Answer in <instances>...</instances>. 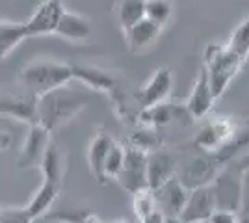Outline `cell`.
I'll return each mask as SVG.
<instances>
[{"instance_id":"6da1fadb","label":"cell","mask_w":249,"mask_h":223,"mask_svg":"<svg viewBox=\"0 0 249 223\" xmlns=\"http://www.w3.org/2000/svg\"><path fill=\"white\" fill-rule=\"evenodd\" d=\"M73 80V65L56 60H36L26 64L19 73L22 89L34 97H43Z\"/></svg>"},{"instance_id":"7a4b0ae2","label":"cell","mask_w":249,"mask_h":223,"mask_svg":"<svg viewBox=\"0 0 249 223\" xmlns=\"http://www.w3.org/2000/svg\"><path fill=\"white\" fill-rule=\"evenodd\" d=\"M88 106L86 97L69 91L67 86L58 87L51 93L37 99V125L47 130H56L58 127L71 121L74 116L80 114V110Z\"/></svg>"},{"instance_id":"3957f363","label":"cell","mask_w":249,"mask_h":223,"mask_svg":"<svg viewBox=\"0 0 249 223\" xmlns=\"http://www.w3.org/2000/svg\"><path fill=\"white\" fill-rule=\"evenodd\" d=\"M203 60H205L203 65L207 69L210 86H212V91H214L216 99H219L227 91V87L234 80V76L240 73L242 65L246 62L229 47L227 43L225 45L210 43L205 49Z\"/></svg>"},{"instance_id":"277c9868","label":"cell","mask_w":249,"mask_h":223,"mask_svg":"<svg viewBox=\"0 0 249 223\" xmlns=\"http://www.w3.org/2000/svg\"><path fill=\"white\" fill-rule=\"evenodd\" d=\"M210 188L214 191L216 208L218 210H231L238 212L242 210V171L234 166H225L210 182Z\"/></svg>"},{"instance_id":"5b68a950","label":"cell","mask_w":249,"mask_h":223,"mask_svg":"<svg viewBox=\"0 0 249 223\" xmlns=\"http://www.w3.org/2000/svg\"><path fill=\"white\" fill-rule=\"evenodd\" d=\"M73 65V80L82 82L86 87L93 89L97 93H104L110 95L112 101L119 99L124 95L123 82H121V74L108 71L97 65H80V64H71Z\"/></svg>"},{"instance_id":"8992f818","label":"cell","mask_w":249,"mask_h":223,"mask_svg":"<svg viewBox=\"0 0 249 223\" xmlns=\"http://www.w3.org/2000/svg\"><path fill=\"white\" fill-rule=\"evenodd\" d=\"M238 123L231 117H214L194 136V145L203 153H218L238 134Z\"/></svg>"},{"instance_id":"52a82bcc","label":"cell","mask_w":249,"mask_h":223,"mask_svg":"<svg viewBox=\"0 0 249 223\" xmlns=\"http://www.w3.org/2000/svg\"><path fill=\"white\" fill-rule=\"evenodd\" d=\"M223 166L212 153H203L196 158L188 160L182 168L177 170V177L186 186L188 190H194L199 186H207L214 181Z\"/></svg>"},{"instance_id":"ba28073f","label":"cell","mask_w":249,"mask_h":223,"mask_svg":"<svg viewBox=\"0 0 249 223\" xmlns=\"http://www.w3.org/2000/svg\"><path fill=\"white\" fill-rule=\"evenodd\" d=\"M115 182L130 193L149 188L147 186V153L126 143L123 170L117 175Z\"/></svg>"},{"instance_id":"9c48e42d","label":"cell","mask_w":249,"mask_h":223,"mask_svg":"<svg viewBox=\"0 0 249 223\" xmlns=\"http://www.w3.org/2000/svg\"><path fill=\"white\" fill-rule=\"evenodd\" d=\"M173 89V73L169 67H160L147 78L145 84H142L134 91L138 104L143 108L155 106L169 99Z\"/></svg>"},{"instance_id":"30bf717a","label":"cell","mask_w":249,"mask_h":223,"mask_svg":"<svg viewBox=\"0 0 249 223\" xmlns=\"http://www.w3.org/2000/svg\"><path fill=\"white\" fill-rule=\"evenodd\" d=\"M63 10H65L63 0H43V2H39L36 11L30 15V19L24 22L28 35L30 37L54 35Z\"/></svg>"},{"instance_id":"8fae6325","label":"cell","mask_w":249,"mask_h":223,"mask_svg":"<svg viewBox=\"0 0 249 223\" xmlns=\"http://www.w3.org/2000/svg\"><path fill=\"white\" fill-rule=\"evenodd\" d=\"M49 147H51V130H47L41 125H30L19 153V168L21 170L39 168Z\"/></svg>"},{"instance_id":"7c38bea8","label":"cell","mask_w":249,"mask_h":223,"mask_svg":"<svg viewBox=\"0 0 249 223\" xmlns=\"http://www.w3.org/2000/svg\"><path fill=\"white\" fill-rule=\"evenodd\" d=\"M218 208H216L214 191L210 188V184H207V186H199V188L190 190L186 205L178 218L184 223H203L208 222L210 216Z\"/></svg>"},{"instance_id":"4fadbf2b","label":"cell","mask_w":249,"mask_h":223,"mask_svg":"<svg viewBox=\"0 0 249 223\" xmlns=\"http://www.w3.org/2000/svg\"><path fill=\"white\" fill-rule=\"evenodd\" d=\"M178 160L169 149H156L147 153V186L151 190H158L164 182L177 175Z\"/></svg>"},{"instance_id":"5bb4252c","label":"cell","mask_w":249,"mask_h":223,"mask_svg":"<svg viewBox=\"0 0 249 223\" xmlns=\"http://www.w3.org/2000/svg\"><path fill=\"white\" fill-rule=\"evenodd\" d=\"M194 117L190 116L186 104H173L169 101H164L155 106L143 108L138 117V125H145V127H167L177 121H190Z\"/></svg>"},{"instance_id":"9a60e30c","label":"cell","mask_w":249,"mask_h":223,"mask_svg":"<svg viewBox=\"0 0 249 223\" xmlns=\"http://www.w3.org/2000/svg\"><path fill=\"white\" fill-rule=\"evenodd\" d=\"M153 191H155L156 208L164 216H180L184 205H186L188 193H190V190L180 182L177 175L164 182L158 190Z\"/></svg>"},{"instance_id":"2e32d148","label":"cell","mask_w":249,"mask_h":223,"mask_svg":"<svg viewBox=\"0 0 249 223\" xmlns=\"http://www.w3.org/2000/svg\"><path fill=\"white\" fill-rule=\"evenodd\" d=\"M0 114L10 116L21 123L37 125V97L24 93H13V95H0Z\"/></svg>"},{"instance_id":"e0dca14e","label":"cell","mask_w":249,"mask_h":223,"mask_svg":"<svg viewBox=\"0 0 249 223\" xmlns=\"http://www.w3.org/2000/svg\"><path fill=\"white\" fill-rule=\"evenodd\" d=\"M214 103H216V95L212 91L210 78H208L207 69L203 65L197 74V78H196L194 89H192V93L188 97L186 108L194 119H205L208 116V112L212 110V106H214Z\"/></svg>"},{"instance_id":"ac0fdd59","label":"cell","mask_w":249,"mask_h":223,"mask_svg":"<svg viewBox=\"0 0 249 223\" xmlns=\"http://www.w3.org/2000/svg\"><path fill=\"white\" fill-rule=\"evenodd\" d=\"M124 34L126 39V47L130 49V52L143 54L149 49H153V45L158 41L160 34H162V26H158L156 22L149 21V19H142L136 22L132 28H128Z\"/></svg>"},{"instance_id":"d6986e66","label":"cell","mask_w":249,"mask_h":223,"mask_svg":"<svg viewBox=\"0 0 249 223\" xmlns=\"http://www.w3.org/2000/svg\"><path fill=\"white\" fill-rule=\"evenodd\" d=\"M54 35L62 37L65 41L82 43L91 35V22L88 17H84L76 11L63 10Z\"/></svg>"},{"instance_id":"ffe728a7","label":"cell","mask_w":249,"mask_h":223,"mask_svg":"<svg viewBox=\"0 0 249 223\" xmlns=\"http://www.w3.org/2000/svg\"><path fill=\"white\" fill-rule=\"evenodd\" d=\"M114 141L115 139L112 138V134H108L106 130L97 132L93 138H91V141H89L86 160H88V166H89L91 175L99 182H106V177H104V162H106L108 151L112 149Z\"/></svg>"},{"instance_id":"44dd1931","label":"cell","mask_w":249,"mask_h":223,"mask_svg":"<svg viewBox=\"0 0 249 223\" xmlns=\"http://www.w3.org/2000/svg\"><path fill=\"white\" fill-rule=\"evenodd\" d=\"M60 188H62V184L52 182V181H45V179H43V182L39 184V188L32 195L30 203L26 205L28 212L34 216V220L43 218L45 214L51 210L54 201H56L58 195H60Z\"/></svg>"},{"instance_id":"7402d4cb","label":"cell","mask_w":249,"mask_h":223,"mask_svg":"<svg viewBox=\"0 0 249 223\" xmlns=\"http://www.w3.org/2000/svg\"><path fill=\"white\" fill-rule=\"evenodd\" d=\"M114 15L119 28L126 32L136 22L145 19V0H117Z\"/></svg>"},{"instance_id":"603a6c76","label":"cell","mask_w":249,"mask_h":223,"mask_svg":"<svg viewBox=\"0 0 249 223\" xmlns=\"http://www.w3.org/2000/svg\"><path fill=\"white\" fill-rule=\"evenodd\" d=\"M24 39H30L24 22L0 21V60L17 49Z\"/></svg>"},{"instance_id":"cb8c5ba5","label":"cell","mask_w":249,"mask_h":223,"mask_svg":"<svg viewBox=\"0 0 249 223\" xmlns=\"http://www.w3.org/2000/svg\"><path fill=\"white\" fill-rule=\"evenodd\" d=\"M39 170H41L45 181L62 184L63 171H65V158H63L62 149L58 147V145H54V143H51V147L47 149V154L43 158Z\"/></svg>"},{"instance_id":"d4e9b609","label":"cell","mask_w":249,"mask_h":223,"mask_svg":"<svg viewBox=\"0 0 249 223\" xmlns=\"http://www.w3.org/2000/svg\"><path fill=\"white\" fill-rule=\"evenodd\" d=\"M128 145L140 149L143 153H151V151L160 149L162 147V139H160V134H158V128L136 125L130 138H128Z\"/></svg>"},{"instance_id":"484cf974","label":"cell","mask_w":249,"mask_h":223,"mask_svg":"<svg viewBox=\"0 0 249 223\" xmlns=\"http://www.w3.org/2000/svg\"><path fill=\"white\" fill-rule=\"evenodd\" d=\"M145 17L164 28L173 17V2L171 0H145Z\"/></svg>"},{"instance_id":"4316f807","label":"cell","mask_w":249,"mask_h":223,"mask_svg":"<svg viewBox=\"0 0 249 223\" xmlns=\"http://www.w3.org/2000/svg\"><path fill=\"white\" fill-rule=\"evenodd\" d=\"M227 45L238 54L242 60L249 58V13L244 17V21L234 28V32L231 34Z\"/></svg>"},{"instance_id":"83f0119b","label":"cell","mask_w":249,"mask_h":223,"mask_svg":"<svg viewBox=\"0 0 249 223\" xmlns=\"http://www.w3.org/2000/svg\"><path fill=\"white\" fill-rule=\"evenodd\" d=\"M158 210L156 208V199H155V191L151 188H145V190H140L132 193V212L138 218V222L145 220L147 216Z\"/></svg>"},{"instance_id":"f1b7e54d","label":"cell","mask_w":249,"mask_h":223,"mask_svg":"<svg viewBox=\"0 0 249 223\" xmlns=\"http://www.w3.org/2000/svg\"><path fill=\"white\" fill-rule=\"evenodd\" d=\"M123 164H124V145L114 141L112 149L108 151L106 162H104V177H106V181L108 179L115 181L117 175L123 170Z\"/></svg>"},{"instance_id":"f546056e","label":"cell","mask_w":249,"mask_h":223,"mask_svg":"<svg viewBox=\"0 0 249 223\" xmlns=\"http://www.w3.org/2000/svg\"><path fill=\"white\" fill-rule=\"evenodd\" d=\"M0 223H34V216L28 212L26 206L2 208L0 210Z\"/></svg>"},{"instance_id":"4dcf8cb0","label":"cell","mask_w":249,"mask_h":223,"mask_svg":"<svg viewBox=\"0 0 249 223\" xmlns=\"http://www.w3.org/2000/svg\"><path fill=\"white\" fill-rule=\"evenodd\" d=\"M51 220L54 222H60V223H103L99 216L95 214H74V212H56L51 216Z\"/></svg>"},{"instance_id":"1f68e13d","label":"cell","mask_w":249,"mask_h":223,"mask_svg":"<svg viewBox=\"0 0 249 223\" xmlns=\"http://www.w3.org/2000/svg\"><path fill=\"white\" fill-rule=\"evenodd\" d=\"M240 216H249V170L242 171V210Z\"/></svg>"},{"instance_id":"d6a6232c","label":"cell","mask_w":249,"mask_h":223,"mask_svg":"<svg viewBox=\"0 0 249 223\" xmlns=\"http://www.w3.org/2000/svg\"><path fill=\"white\" fill-rule=\"evenodd\" d=\"M208 223H240V214L231 210H216L210 216Z\"/></svg>"},{"instance_id":"836d02e7","label":"cell","mask_w":249,"mask_h":223,"mask_svg":"<svg viewBox=\"0 0 249 223\" xmlns=\"http://www.w3.org/2000/svg\"><path fill=\"white\" fill-rule=\"evenodd\" d=\"M231 166H234V168L240 170V171L249 170V147L246 149V151H244V153H242L234 162H231Z\"/></svg>"},{"instance_id":"e575fe53","label":"cell","mask_w":249,"mask_h":223,"mask_svg":"<svg viewBox=\"0 0 249 223\" xmlns=\"http://www.w3.org/2000/svg\"><path fill=\"white\" fill-rule=\"evenodd\" d=\"M140 223H166V216L160 212V210H155L151 216H147L145 220H142Z\"/></svg>"},{"instance_id":"d590c367","label":"cell","mask_w":249,"mask_h":223,"mask_svg":"<svg viewBox=\"0 0 249 223\" xmlns=\"http://www.w3.org/2000/svg\"><path fill=\"white\" fill-rule=\"evenodd\" d=\"M11 147V134L0 128V151H6Z\"/></svg>"},{"instance_id":"8d00e7d4","label":"cell","mask_w":249,"mask_h":223,"mask_svg":"<svg viewBox=\"0 0 249 223\" xmlns=\"http://www.w3.org/2000/svg\"><path fill=\"white\" fill-rule=\"evenodd\" d=\"M166 223H184L178 216H166Z\"/></svg>"},{"instance_id":"74e56055","label":"cell","mask_w":249,"mask_h":223,"mask_svg":"<svg viewBox=\"0 0 249 223\" xmlns=\"http://www.w3.org/2000/svg\"><path fill=\"white\" fill-rule=\"evenodd\" d=\"M240 223H249V216H240Z\"/></svg>"},{"instance_id":"f35d334b","label":"cell","mask_w":249,"mask_h":223,"mask_svg":"<svg viewBox=\"0 0 249 223\" xmlns=\"http://www.w3.org/2000/svg\"><path fill=\"white\" fill-rule=\"evenodd\" d=\"M115 223H130V222H124V220H121V222H115Z\"/></svg>"},{"instance_id":"ab89813d","label":"cell","mask_w":249,"mask_h":223,"mask_svg":"<svg viewBox=\"0 0 249 223\" xmlns=\"http://www.w3.org/2000/svg\"><path fill=\"white\" fill-rule=\"evenodd\" d=\"M246 125H248V127H249V119H248V121H246Z\"/></svg>"},{"instance_id":"60d3db41","label":"cell","mask_w":249,"mask_h":223,"mask_svg":"<svg viewBox=\"0 0 249 223\" xmlns=\"http://www.w3.org/2000/svg\"><path fill=\"white\" fill-rule=\"evenodd\" d=\"M203 223H208V222H203Z\"/></svg>"}]
</instances>
